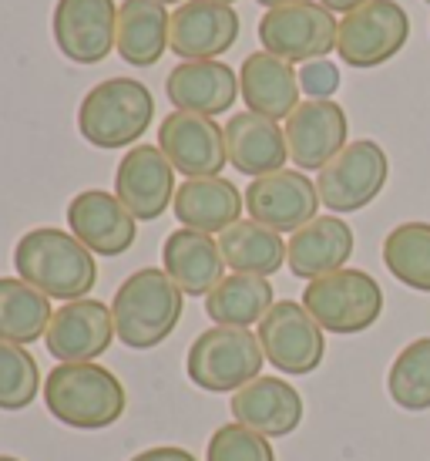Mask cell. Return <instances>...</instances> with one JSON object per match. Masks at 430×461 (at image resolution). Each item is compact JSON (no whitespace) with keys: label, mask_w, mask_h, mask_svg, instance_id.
<instances>
[{"label":"cell","mask_w":430,"mask_h":461,"mask_svg":"<svg viewBox=\"0 0 430 461\" xmlns=\"http://www.w3.org/2000/svg\"><path fill=\"white\" fill-rule=\"evenodd\" d=\"M67 226L98 257H121L139 236V219L128 212L118 195L88 189L67 203Z\"/></svg>","instance_id":"obj_18"},{"label":"cell","mask_w":430,"mask_h":461,"mask_svg":"<svg viewBox=\"0 0 430 461\" xmlns=\"http://www.w3.org/2000/svg\"><path fill=\"white\" fill-rule=\"evenodd\" d=\"M158 4H165V7H168V4H185V0H158Z\"/></svg>","instance_id":"obj_38"},{"label":"cell","mask_w":430,"mask_h":461,"mask_svg":"<svg viewBox=\"0 0 430 461\" xmlns=\"http://www.w3.org/2000/svg\"><path fill=\"white\" fill-rule=\"evenodd\" d=\"M286 145H290V158L296 162L300 172L309 168H327L336 155L350 145V122L346 112L333 98H306L300 108L286 118Z\"/></svg>","instance_id":"obj_15"},{"label":"cell","mask_w":430,"mask_h":461,"mask_svg":"<svg viewBox=\"0 0 430 461\" xmlns=\"http://www.w3.org/2000/svg\"><path fill=\"white\" fill-rule=\"evenodd\" d=\"M303 307L329 333H363L383 313V290L363 269H336L329 276L309 280L303 290Z\"/></svg>","instance_id":"obj_6"},{"label":"cell","mask_w":430,"mask_h":461,"mask_svg":"<svg viewBox=\"0 0 430 461\" xmlns=\"http://www.w3.org/2000/svg\"><path fill=\"white\" fill-rule=\"evenodd\" d=\"M185 294L158 267L131 273L112 300V317L118 340L131 350H152L172 337L182 321Z\"/></svg>","instance_id":"obj_2"},{"label":"cell","mask_w":430,"mask_h":461,"mask_svg":"<svg viewBox=\"0 0 430 461\" xmlns=\"http://www.w3.org/2000/svg\"><path fill=\"white\" fill-rule=\"evenodd\" d=\"M51 296L34 290L21 276H0V340L31 347L51 327Z\"/></svg>","instance_id":"obj_28"},{"label":"cell","mask_w":430,"mask_h":461,"mask_svg":"<svg viewBox=\"0 0 430 461\" xmlns=\"http://www.w3.org/2000/svg\"><path fill=\"white\" fill-rule=\"evenodd\" d=\"M54 44L75 65H98L114 51L118 7L114 0H58L51 17Z\"/></svg>","instance_id":"obj_11"},{"label":"cell","mask_w":430,"mask_h":461,"mask_svg":"<svg viewBox=\"0 0 430 461\" xmlns=\"http://www.w3.org/2000/svg\"><path fill=\"white\" fill-rule=\"evenodd\" d=\"M162 269L182 294L209 296L226 280V259L212 236L195 230H175L162 246Z\"/></svg>","instance_id":"obj_24"},{"label":"cell","mask_w":430,"mask_h":461,"mask_svg":"<svg viewBox=\"0 0 430 461\" xmlns=\"http://www.w3.org/2000/svg\"><path fill=\"white\" fill-rule=\"evenodd\" d=\"M387 394L400 411L410 414L430 411V337H417L393 357Z\"/></svg>","instance_id":"obj_31"},{"label":"cell","mask_w":430,"mask_h":461,"mask_svg":"<svg viewBox=\"0 0 430 461\" xmlns=\"http://www.w3.org/2000/svg\"><path fill=\"white\" fill-rule=\"evenodd\" d=\"M215 4H236V0H215Z\"/></svg>","instance_id":"obj_40"},{"label":"cell","mask_w":430,"mask_h":461,"mask_svg":"<svg viewBox=\"0 0 430 461\" xmlns=\"http://www.w3.org/2000/svg\"><path fill=\"white\" fill-rule=\"evenodd\" d=\"M340 24L333 11H327L319 0H296L286 7H273L259 21V44L263 51L276 54L290 65H309L336 51Z\"/></svg>","instance_id":"obj_7"},{"label":"cell","mask_w":430,"mask_h":461,"mask_svg":"<svg viewBox=\"0 0 430 461\" xmlns=\"http://www.w3.org/2000/svg\"><path fill=\"white\" fill-rule=\"evenodd\" d=\"M232 418L263 438H286L303 421V397L282 377H255L232 394Z\"/></svg>","instance_id":"obj_20"},{"label":"cell","mask_w":430,"mask_h":461,"mask_svg":"<svg viewBox=\"0 0 430 461\" xmlns=\"http://www.w3.org/2000/svg\"><path fill=\"white\" fill-rule=\"evenodd\" d=\"M246 195L222 176L212 179H185L175 193V219L185 230L205 232V236H222L228 226H236L242 216Z\"/></svg>","instance_id":"obj_25"},{"label":"cell","mask_w":430,"mask_h":461,"mask_svg":"<svg viewBox=\"0 0 430 461\" xmlns=\"http://www.w3.org/2000/svg\"><path fill=\"white\" fill-rule=\"evenodd\" d=\"M319 189L300 168H282L263 179H253L246 189L249 219L269 226L273 232H296L317 219Z\"/></svg>","instance_id":"obj_13"},{"label":"cell","mask_w":430,"mask_h":461,"mask_svg":"<svg viewBox=\"0 0 430 461\" xmlns=\"http://www.w3.org/2000/svg\"><path fill=\"white\" fill-rule=\"evenodd\" d=\"M319 4H323V7H327V11H333V14H343V17H346V14H354L356 7H363V4H367V0H319Z\"/></svg>","instance_id":"obj_36"},{"label":"cell","mask_w":430,"mask_h":461,"mask_svg":"<svg viewBox=\"0 0 430 461\" xmlns=\"http://www.w3.org/2000/svg\"><path fill=\"white\" fill-rule=\"evenodd\" d=\"M273 283L253 273H228L226 280L205 296V313L215 327H242L249 330L253 323H263L273 310Z\"/></svg>","instance_id":"obj_27"},{"label":"cell","mask_w":430,"mask_h":461,"mask_svg":"<svg viewBox=\"0 0 430 461\" xmlns=\"http://www.w3.org/2000/svg\"><path fill=\"white\" fill-rule=\"evenodd\" d=\"M13 267L24 283L64 303L85 300L98 283L94 253L75 232H61L54 226L24 232L13 246Z\"/></svg>","instance_id":"obj_1"},{"label":"cell","mask_w":430,"mask_h":461,"mask_svg":"<svg viewBox=\"0 0 430 461\" xmlns=\"http://www.w3.org/2000/svg\"><path fill=\"white\" fill-rule=\"evenodd\" d=\"M383 267L404 286L430 294V222H400L383 240Z\"/></svg>","instance_id":"obj_30"},{"label":"cell","mask_w":430,"mask_h":461,"mask_svg":"<svg viewBox=\"0 0 430 461\" xmlns=\"http://www.w3.org/2000/svg\"><path fill=\"white\" fill-rule=\"evenodd\" d=\"M354 257V230L340 216H317L286 243V267L300 280H319L346 267Z\"/></svg>","instance_id":"obj_22"},{"label":"cell","mask_w":430,"mask_h":461,"mask_svg":"<svg viewBox=\"0 0 430 461\" xmlns=\"http://www.w3.org/2000/svg\"><path fill=\"white\" fill-rule=\"evenodd\" d=\"M175 168L158 145H135L114 172V195L139 222H152L175 203Z\"/></svg>","instance_id":"obj_14"},{"label":"cell","mask_w":430,"mask_h":461,"mask_svg":"<svg viewBox=\"0 0 430 461\" xmlns=\"http://www.w3.org/2000/svg\"><path fill=\"white\" fill-rule=\"evenodd\" d=\"M40 391V367L31 350L0 340V411H24Z\"/></svg>","instance_id":"obj_32"},{"label":"cell","mask_w":430,"mask_h":461,"mask_svg":"<svg viewBox=\"0 0 430 461\" xmlns=\"http://www.w3.org/2000/svg\"><path fill=\"white\" fill-rule=\"evenodd\" d=\"M172 14L158 0H125L118 7V41L114 51L131 68H152L168 51Z\"/></svg>","instance_id":"obj_26"},{"label":"cell","mask_w":430,"mask_h":461,"mask_svg":"<svg viewBox=\"0 0 430 461\" xmlns=\"http://www.w3.org/2000/svg\"><path fill=\"white\" fill-rule=\"evenodd\" d=\"M0 461H21V458H13V455H0Z\"/></svg>","instance_id":"obj_39"},{"label":"cell","mask_w":430,"mask_h":461,"mask_svg":"<svg viewBox=\"0 0 430 461\" xmlns=\"http://www.w3.org/2000/svg\"><path fill=\"white\" fill-rule=\"evenodd\" d=\"M239 41V14L215 0H185L172 11L168 48L182 61H215Z\"/></svg>","instance_id":"obj_17"},{"label":"cell","mask_w":430,"mask_h":461,"mask_svg":"<svg viewBox=\"0 0 430 461\" xmlns=\"http://www.w3.org/2000/svg\"><path fill=\"white\" fill-rule=\"evenodd\" d=\"M205 461H276V451L269 445V438L255 435L253 428L232 421V424H222L209 438Z\"/></svg>","instance_id":"obj_33"},{"label":"cell","mask_w":430,"mask_h":461,"mask_svg":"<svg viewBox=\"0 0 430 461\" xmlns=\"http://www.w3.org/2000/svg\"><path fill=\"white\" fill-rule=\"evenodd\" d=\"M131 461H195V455L185 448H175V445H165V448H148L139 451Z\"/></svg>","instance_id":"obj_35"},{"label":"cell","mask_w":430,"mask_h":461,"mask_svg":"<svg viewBox=\"0 0 430 461\" xmlns=\"http://www.w3.org/2000/svg\"><path fill=\"white\" fill-rule=\"evenodd\" d=\"M158 149L185 179H212L228 162L226 129L215 125V118L192 112H172L162 118Z\"/></svg>","instance_id":"obj_12"},{"label":"cell","mask_w":430,"mask_h":461,"mask_svg":"<svg viewBox=\"0 0 430 461\" xmlns=\"http://www.w3.org/2000/svg\"><path fill=\"white\" fill-rule=\"evenodd\" d=\"M263 344L253 330L242 327H212L195 337L185 357V371L189 381L199 384L202 391L212 394H226V391H239V387L253 384L255 377H263Z\"/></svg>","instance_id":"obj_5"},{"label":"cell","mask_w":430,"mask_h":461,"mask_svg":"<svg viewBox=\"0 0 430 461\" xmlns=\"http://www.w3.org/2000/svg\"><path fill=\"white\" fill-rule=\"evenodd\" d=\"M387 179H390V158L383 152V145L373 139H356L327 168H319V203L333 216L360 212L383 193Z\"/></svg>","instance_id":"obj_8"},{"label":"cell","mask_w":430,"mask_h":461,"mask_svg":"<svg viewBox=\"0 0 430 461\" xmlns=\"http://www.w3.org/2000/svg\"><path fill=\"white\" fill-rule=\"evenodd\" d=\"M255 337H259L269 364L282 374H292V377L313 374L323 364V354H327L323 327L296 300L273 303V310L259 323Z\"/></svg>","instance_id":"obj_10"},{"label":"cell","mask_w":430,"mask_h":461,"mask_svg":"<svg viewBox=\"0 0 430 461\" xmlns=\"http://www.w3.org/2000/svg\"><path fill=\"white\" fill-rule=\"evenodd\" d=\"M114 337L118 333H114L112 307L85 296V300H71L54 310L44 344L51 350V357H58L61 364H88L102 357Z\"/></svg>","instance_id":"obj_16"},{"label":"cell","mask_w":430,"mask_h":461,"mask_svg":"<svg viewBox=\"0 0 430 461\" xmlns=\"http://www.w3.org/2000/svg\"><path fill=\"white\" fill-rule=\"evenodd\" d=\"M427 4H430V0H427Z\"/></svg>","instance_id":"obj_41"},{"label":"cell","mask_w":430,"mask_h":461,"mask_svg":"<svg viewBox=\"0 0 430 461\" xmlns=\"http://www.w3.org/2000/svg\"><path fill=\"white\" fill-rule=\"evenodd\" d=\"M259 4H263V7H269V11H273V7H286V4H296V0H259Z\"/></svg>","instance_id":"obj_37"},{"label":"cell","mask_w":430,"mask_h":461,"mask_svg":"<svg viewBox=\"0 0 430 461\" xmlns=\"http://www.w3.org/2000/svg\"><path fill=\"white\" fill-rule=\"evenodd\" d=\"M239 91L249 112L263 118H290L300 108V71L269 51H255L242 61Z\"/></svg>","instance_id":"obj_23"},{"label":"cell","mask_w":430,"mask_h":461,"mask_svg":"<svg viewBox=\"0 0 430 461\" xmlns=\"http://www.w3.org/2000/svg\"><path fill=\"white\" fill-rule=\"evenodd\" d=\"M300 88L309 95V98H333L336 88H340V68L319 58V61H309V65L300 68Z\"/></svg>","instance_id":"obj_34"},{"label":"cell","mask_w":430,"mask_h":461,"mask_svg":"<svg viewBox=\"0 0 430 461\" xmlns=\"http://www.w3.org/2000/svg\"><path fill=\"white\" fill-rule=\"evenodd\" d=\"M155 98L135 77H108L81 98L77 131L94 149H128L148 131Z\"/></svg>","instance_id":"obj_4"},{"label":"cell","mask_w":430,"mask_h":461,"mask_svg":"<svg viewBox=\"0 0 430 461\" xmlns=\"http://www.w3.org/2000/svg\"><path fill=\"white\" fill-rule=\"evenodd\" d=\"M165 95L175 112L192 115H226L239 98V75L222 61H182L168 71Z\"/></svg>","instance_id":"obj_19"},{"label":"cell","mask_w":430,"mask_h":461,"mask_svg":"<svg viewBox=\"0 0 430 461\" xmlns=\"http://www.w3.org/2000/svg\"><path fill=\"white\" fill-rule=\"evenodd\" d=\"M407 38H410V17L397 0H367L363 7H356L340 21L336 54L343 65L370 71L404 51Z\"/></svg>","instance_id":"obj_9"},{"label":"cell","mask_w":430,"mask_h":461,"mask_svg":"<svg viewBox=\"0 0 430 461\" xmlns=\"http://www.w3.org/2000/svg\"><path fill=\"white\" fill-rule=\"evenodd\" d=\"M219 249L226 267L236 273H253V276H273L286 263V243L282 236L273 232L269 226L255 222V219H239L236 226H228L219 236Z\"/></svg>","instance_id":"obj_29"},{"label":"cell","mask_w":430,"mask_h":461,"mask_svg":"<svg viewBox=\"0 0 430 461\" xmlns=\"http://www.w3.org/2000/svg\"><path fill=\"white\" fill-rule=\"evenodd\" d=\"M44 404L54 421L77 431H102L125 414V384L102 364H58L44 381Z\"/></svg>","instance_id":"obj_3"},{"label":"cell","mask_w":430,"mask_h":461,"mask_svg":"<svg viewBox=\"0 0 430 461\" xmlns=\"http://www.w3.org/2000/svg\"><path fill=\"white\" fill-rule=\"evenodd\" d=\"M226 152L236 172L249 179H263V176L282 172L290 158V145H286V131L273 118L239 112L226 122Z\"/></svg>","instance_id":"obj_21"}]
</instances>
